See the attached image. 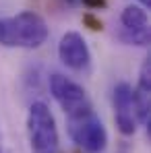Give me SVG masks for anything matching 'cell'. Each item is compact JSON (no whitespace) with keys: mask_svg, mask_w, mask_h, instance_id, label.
Here are the masks:
<instances>
[{"mask_svg":"<svg viewBox=\"0 0 151 153\" xmlns=\"http://www.w3.org/2000/svg\"><path fill=\"white\" fill-rule=\"evenodd\" d=\"M48 39V25L42 15L23 10L13 17L0 19V46L35 50Z\"/></svg>","mask_w":151,"mask_h":153,"instance_id":"6da1fadb","label":"cell"},{"mask_svg":"<svg viewBox=\"0 0 151 153\" xmlns=\"http://www.w3.org/2000/svg\"><path fill=\"white\" fill-rule=\"evenodd\" d=\"M66 130L83 153H103L108 147V130L93 108L66 116Z\"/></svg>","mask_w":151,"mask_h":153,"instance_id":"7a4b0ae2","label":"cell"},{"mask_svg":"<svg viewBox=\"0 0 151 153\" xmlns=\"http://www.w3.org/2000/svg\"><path fill=\"white\" fill-rule=\"evenodd\" d=\"M27 137L33 153H58V126L54 114L44 102H33L27 112Z\"/></svg>","mask_w":151,"mask_h":153,"instance_id":"3957f363","label":"cell"},{"mask_svg":"<svg viewBox=\"0 0 151 153\" xmlns=\"http://www.w3.org/2000/svg\"><path fill=\"white\" fill-rule=\"evenodd\" d=\"M50 91H52V97L58 102V105L64 110L66 116L93 108L89 97H87V91L77 81L68 79L66 75L54 73L50 76Z\"/></svg>","mask_w":151,"mask_h":153,"instance_id":"277c9868","label":"cell"},{"mask_svg":"<svg viewBox=\"0 0 151 153\" xmlns=\"http://www.w3.org/2000/svg\"><path fill=\"white\" fill-rule=\"evenodd\" d=\"M58 58L75 73L87 75L91 71V52L85 37L77 31H66L58 42Z\"/></svg>","mask_w":151,"mask_h":153,"instance_id":"5b68a950","label":"cell"},{"mask_svg":"<svg viewBox=\"0 0 151 153\" xmlns=\"http://www.w3.org/2000/svg\"><path fill=\"white\" fill-rule=\"evenodd\" d=\"M120 37L130 46H139V48L149 46V17H147V10L143 6L130 4L122 10Z\"/></svg>","mask_w":151,"mask_h":153,"instance_id":"8992f818","label":"cell"},{"mask_svg":"<svg viewBox=\"0 0 151 153\" xmlns=\"http://www.w3.org/2000/svg\"><path fill=\"white\" fill-rule=\"evenodd\" d=\"M114 120H116L118 130L124 137H132L137 132L139 120H137V110H135L132 87L128 83H118L114 87Z\"/></svg>","mask_w":151,"mask_h":153,"instance_id":"52a82bcc","label":"cell"},{"mask_svg":"<svg viewBox=\"0 0 151 153\" xmlns=\"http://www.w3.org/2000/svg\"><path fill=\"white\" fill-rule=\"evenodd\" d=\"M132 97H135V110H137L139 124L149 128V105H151V62H149V58L141 66L139 83L132 89Z\"/></svg>","mask_w":151,"mask_h":153,"instance_id":"ba28073f","label":"cell"},{"mask_svg":"<svg viewBox=\"0 0 151 153\" xmlns=\"http://www.w3.org/2000/svg\"><path fill=\"white\" fill-rule=\"evenodd\" d=\"M137 2H139V6H143V8H145V6H149V4H151V0H137Z\"/></svg>","mask_w":151,"mask_h":153,"instance_id":"9c48e42d","label":"cell"}]
</instances>
